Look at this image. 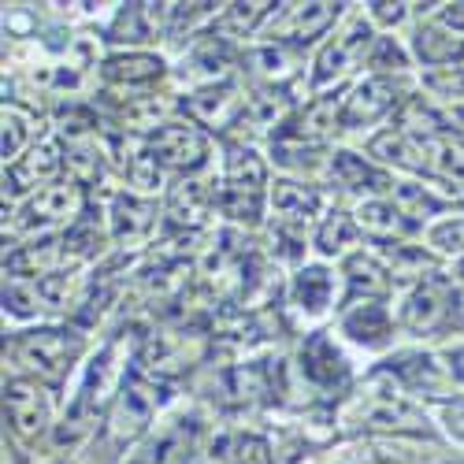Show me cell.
Segmentation results:
<instances>
[{
	"instance_id": "obj_14",
	"label": "cell",
	"mask_w": 464,
	"mask_h": 464,
	"mask_svg": "<svg viewBox=\"0 0 464 464\" xmlns=\"http://www.w3.org/2000/svg\"><path fill=\"white\" fill-rule=\"evenodd\" d=\"M342 331L350 334L353 342L382 345L386 338H391V316H386V308H382V304L364 301V304L345 308V316H342Z\"/></svg>"
},
{
	"instance_id": "obj_6",
	"label": "cell",
	"mask_w": 464,
	"mask_h": 464,
	"mask_svg": "<svg viewBox=\"0 0 464 464\" xmlns=\"http://www.w3.org/2000/svg\"><path fill=\"white\" fill-rule=\"evenodd\" d=\"M164 401L160 394V386H152L145 379H134L127 382L123 391H120V401H115L111 409V420H108V435L111 439H134L145 423L152 420V412H157V405Z\"/></svg>"
},
{
	"instance_id": "obj_13",
	"label": "cell",
	"mask_w": 464,
	"mask_h": 464,
	"mask_svg": "<svg viewBox=\"0 0 464 464\" xmlns=\"http://www.w3.org/2000/svg\"><path fill=\"white\" fill-rule=\"evenodd\" d=\"M361 420L368 428H382V431H428V420L423 412H416L409 401L394 398V394H375L364 409H361Z\"/></svg>"
},
{
	"instance_id": "obj_11",
	"label": "cell",
	"mask_w": 464,
	"mask_h": 464,
	"mask_svg": "<svg viewBox=\"0 0 464 464\" xmlns=\"http://www.w3.org/2000/svg\"><path fill=\"white\" fill-rule=\"evenodd\" d=\"M301 368L316 386H327V391L350 379V364H345V357L338 353V345L327 334H313L301 345Z\"/></svg>"
},
{
	"instance_id": "obj_5",
	"label": "cell",
	"mask_w": 464,
	"mask_h": 464,
	"mask_svg": "<svg viewBox=\"0 0 464 464\" xmlns=\"http://www.w3.org/2000/svg\"><path fill=\"white\" fill-rule=\"evenodd\" d=\"M208 152V138L189 127V123H164L157 130L149 145V160L160 164V168H175V171H186V168H198Z\"/></svg>"
},
{
	"instance_id": "obj_7",
	"label": "cell",
	"mask_w": 464,
	"mask_h": 464,
	"mask_svg": "<svg viewBox=\"0 0 464 464\" xmlns=\"http://www.w3.org/2000/svg\"><path fill=\"white\" fill-rule=\"evenodd\" d=\"M5 416L19 435L30 439V435H42L49 428L53 401L34 379H12L5 386Z\"/></svg>"
},
{
	"instance_id": "obj_23",
	"label": "cell",
	"mask_w": 464,
	"mask_h": 464,
	"mask_svg": "<svg viewBox=\"0 0 464 464\" xmlns=\"http://www.w3.org/2000/svg\"><path fill=\"white\" fill-rule=\"evenodd\" d=\"M357 223L379 238H394V235H405L409 230V219H401V212L386 201H364L357 208Z\"/></svg>"
},
{
	"instance_id": "obj_25",
	"label": "cell",
	"mask_w": 464,
	"mask_h": 464,
	"mask_svg": "<svg viewBox=\"0 0 464 464\" xmlns=\"http://www.w3.org/2000/svg\"><path fill=\"white\" fill-rule=\"evenodd\" d=\"M115 230H120V238L127 242H138L152 230V208L138 198H120L115 201Z\"/></svg>"
},
{
	"instance_id": "obj_22",
	"label": "cell",
	"mask_w": 464,
	"mask_h": 464,
	"mask_svg": "<svg viewBox=\"0 0 464 464\" xmlns=\"http://www.w3.org/2000/svg\"><path fill=\"white\" fill-rule=\"evenodd\" d=\"M160 71H164V63L157 56H141V53H134V56H111L104 63V74L111 82H152V79H160Z\"/></svg>"
},
{
	"instance_id": "obj_20",
	"label": "cell",
	"mask_w": 464,
	"mask_h": 464,
	"mask_svg": "<svg viewBox=\"0 0 464 464\" xmlns=\"http://www.w3.org/2000/svg\"><path fill=\"white\" fill-rule=\"evenodd\" d=\"M331 294H334V283H331L327 267H304V272H297L294 297H297L301 308H308V313H324Z\"/></svg>"
},
{
	"instance_id": "obj_33",
	"label": "cell",
	"mask_w": 464,
	"mask_h": 464,
	"mask_svg": "<svg viewBox=\"0 0 464 464\" xmlns=\"http://www.w3.org/2000/svg\"><path fill=\"white\" fill-rule=\"evenodd\" d=\"M5 304L12 308V313H19V316H30V313L42 308V297H37V290H26L23 283H12L5 290Z\"/></svg>"
},
{
	"instance_id": "obj_39",
	"label": "cell",
	"mask_w": 464,
	"mask_h": 464,
	"mask_svg": "<svg viewBox=\"0 0 464 464\" xmlns=\"http://www.w3.org/2000/svg\"><path fill=\"white\" fill-rule=\"evenodd\" d=\"M450 372H453V375L464 382V345H457V350L450 353Z\"/></svg>"
},
{
	"instance_id": "obj_19",
	"label": "cell",
	"mask_w": 464,
	"mask_h": 464,
	"mask_svg": "<svg viewBox=\"0 0 464 464\" xmlns=\"http://www.w3.org/2000/svg\"><path fill=\"white\" fill-rule=\"evenodd\" d=\"M331 175L342 186H353V189H386L391 186V179H386L382 171H375L372 164H364L361 157H353V152H334L331 157Z\"/></svg>"
},
{
	"instance_id": "obj_3",
	"label": "cell",
	"mask_w": 464,
	"mask_h": 464,
	"mask_svg": "<svg viewBox=\"0 0 464 464\" xmlns=\"http://www.w3.org/2000/svg\"><path fill=\"white\" fill-rule=\"evenodd\" d=\"M223 208H227V216L246 219V223L260 219V208H264V164L256 160V152H249V149L230 152Z\"/></svg>"
},
{
	"instance_id": "obj_24",
	"label": "cell",
	"mask_w": 464,
	"mask_h": 464,
	"mask_svg": "<svg viewBox=\"0 0 464 464\" xmlns=\"http://www.w3.org/2000/svg\"><path fill=\"white\" fill-rule=\"evenodd\" d=\"M345 272H350L353 294L364 290V297H375V294H382L386 286H391V272H386V267H382L375 256H364V253H357V256L345 260Z\"/></svg>"
},
{
	"instance_id": "obj_36",
	"label": "cell",
	"mask_w": 464,
	"mask_h": 464,
	"mask_svg": "<svg viewBox=\"0 0 464 464\" xmlns=\"http://www.w3.org/2000/svg\"><path fill=\"white\" fill-rule=\"evenodd\" d=\"M382 60H394V67H401L405 60H401V53H398V45L391 42V37H379V49H375V56H372V63L379 67Z\"/></svg>"
},
{
	"instance_id": "obj_4",
	"label": "cell",
	"mask_w": 464,
	"mask_h": 464,
	"mask_svg": "<svg viewBox=\"0 0 464 464\" xmlns=\"http://www.w3.org/2000/svg\"><path fill=\"white\" fill-rule=\"evenodd\" d=\"M453 297H457V290H453L450 279L428 276V279H423V283L409 294V301H405V308H401V324H405L412 334H428V331L442 327V324L450 320V313H453Z\"/></svg>"
},
{
	"instance_id": "obj_28",
	"label": "cell",
	"mask_w": 464,
	"mask_h": 464,
	"mask_svg": "<svg viewBox=\"0 0 464 464\" xmlns=\"http://www.w3.org/2000/svg\"><path fill=\"white\" fill-rule=\"evenodd\" d=\"M350 242H357V223L350 216H342V212L327 216V223L320 227V235H316V246L324 253H338V249H345Z\"/></svg>"
},
{
	"instance_id": "obj_29",
	"label": "cell",
	"mask_w": 464,
	"mask_h": 464,
	"mask_svg": "<svg viewBox=\"0 0 464 464\" xmlns=\"http://www.w3.org/2000/svg\"><path fill=\"white\" fill-rule=\"evenodd\" d=\"M56 246L60 242H42V246H26L23 253H12V260H8V267L15 276H26V267L34 264L37 272H49V267L56 264Z\"/></svg>"
},
{
	"instance_id": "obj_16",
	"label": "cell",
	"mask_w": 464,
	"mask_h": 464,
	"mask_svg": "<svg viewBox=\"0 0 464 464\" xmlns=\"http://www.w3.org/2000/svg\"><path fill=\"white\" fill-rule=\"evenodd\" d=\"M238 108H246V101L238 97V90L230 82L212 86V90H205L198 97H189V111L198 115V120H205V123H216V127L230 123V115H235Z\"/></svg>"
},
{
	"instance_id": "obj_37",
	"label": "cell",
	"mask_w": 464,
	"mask_h": 464,
	"mask_svg": "<svg viewBox=\"0 0 464 464\" xmlns=\"http://www.w3.org/2000/svg\"><path fill=\"white\" fill-rule=\"evenodd\" d=\"M372 15L382 19V23H401L405 5H372Z\"/></svg>"
},
{
	"instance_id": "obj_2",
	"label": "cell",
	"mask_w": 464,
	"mask_h": 464,
	"mask_svg": "<svg viewBox=\"0 0 464 464\" xmlns=\"http://www.w3.org/2000/svg\"><path fill=\"white\" fill-rule=\"evenodd\" d=\"M123 357H127V342L120 338V342H111L108 350L93 361V368H90V375H86V382H82V394H79V401H74V409H71V428L74 431H82V428H90L86 420H93L104 405H108V398L111 394H120V379H123ZM74 439V435H71Z\"/></svg>"
},
{
	"instance_id": "obj_12",
	"label": "cell",
	"mask_w": 464,
	"mask_h": 464,
	"mask_svg": "<svg viewBox=\"0 0 464 464\" xmlns=\"http://www.w3.org/2000/svg\"><path fill=\"white\" fill-rule=\"evenodd\" d=\"M193 446H198V423L193 420H175L168 431L152 439L134 464H189Z\"/></svg>"
},
{
	"instance_id": "obj_30",
	"label": "cell",
	"mask_w": 464,
	"mask_h": 464,
	"mask_svg": "<svg viewBox=\"0 0 464 464\" xmlns=\"http://www.w3.org/2000/svg\"><path fill=\"white\" fill-rule=\"evenodd\" d=\"M423 86L439 97H464V67H435L423 74Z\"/></svg>"
},
{
	"instance_id": "obj_35",
	"label": "cell",
	"mask_w": 464,
	"mask_h": 464,
	"mask_svg": "<svg viewBox=\"0 0 464 464\" xmlns=\"http://www.w3.org/2000/svg\"><path fill=\"white\" fill-rule=\"evenodd\" d=\"M442 423L453 439L464 442V398H453V401H442Z\"/></svg>"
},
{
	"instance_id": "obj_10",
	"label": "cell",
	"mask_w": 464,
	"mask_h": 464,
	"mask_svg": "<svg viewBox=\"0 0 464 464\" xmlns=\"http://www.w3.org/2000/svg\"><path fill=\"white\" fill-rule=\"evenodd\" d=\"M74 212H79V189H74L71 182H53L45 189H37L26 201L19 227H30V230L34 227H53L60 219H71Z\"/></svg>"
},
{
	"instance_id": "obj_38",
	"label": "cell",
	"mask_w": 464,
	"mask_h": 464,
	"mask_svg": "<svg viewBox=\"0 0 464 464\" xmlns=\"http://www.w3.org/2000/svg\"><path fill=\"white\" fill-rule=\"evenodd\" d=\"M446 26H453V30H464V5H450V8H442V15H439Z\"/></svg>"
},
{
	"instance_id": "obj_9",
	"label": "cell",
	"mask_w": 464,
	"mask_h": 464,
	"mask_svg": "<svg viewBox=\"0 0 464 464\" xmlns=\"http://www.w3.org/2000/svg\"><path fill=\"white\" fill-rule=\"evenodd\" d=\"M398 104V86L394 79H375L361 82L350 97H345V108H342V127H364V123H375L379 115H386Z\"/></svg>"
},
{
	"instance_id": "obj_18",
	"label": "cell",
	"mask_w": 464,
	"mask_h": 464,
	"mask_svg": "<svg viewBox=\"0 0 464 464\" xmlns=\"http://www.w3.org/2000/svg\"><path fill=\"white\" fill-rule=\"evenodd\" d=\"M386 372L398 375L405 386H412V391H423V394H442V386H446V379L431 357H398V361L386 364Z\"/></svg>"
},
{
	"instance_id": "obj_31",
	"label": "cell",
	"mask_w": 464,
	"mask_h": 464,
	"mask_svg": "<svg viewBox=\"0 0 464 464\" xmlns=\"http://www.w3.org/2000/svg\"><path fill=\"white\" fill-rule=\"evenodd\" d=\"M208 208V193L201 189V182H182L175 189V198H171V212H193V219H201Z\"/></svg>"
},
{
	"instance_id": "obj_1",
	"label": "cell",
	"mask_w": 464,
	"mask_h": 464,
	"mask_svg": "<svg viewBox=\"0 0 464 464\" xmlns=\"http://www.w3.org/2000/svg\"><path fill=\"white\" fill-rule=\"evenodd\" d=\"M79 350H82L79 334L53 331V327L49 331H26L12 342V357L26 372H37L42 379H53V382L71 368V361L79 357Z\"/></svg>"
},
{
	"instance_id": "obj_27",
	"label": "cell",
	"mask_w": 464,
	"mask_h": 464,
	"mask_svg": "<svg viewBox=\"0 0 464 464\" xmlns=\"http://www.w3.org/2000/svg\"><path fill=\"white\" fill-rule=\"evenodd\" d=\"M30 134H34V120L23 111V108H15V104H5V164L12 160H19V152H23V145L30 141Z\"/></svg>"
},
{
	"instance_id": "obj_34",
	"label": "cell",
	"mask_w": 464,
	"mask_h": 464,
	"mask_svg": "<svg viewBox=\"0 0 464 464\" xmlns=\"http://www.w3.org/2000/svg\"><path fill=\"white\" fill-rule=\"evenodd\" d=\"M267 12H272V5H230L227 23L235 26V30H253L256 19H264Z\"/></svg>"
},
{
	"instance_id": "obj_17",
	"label": "cell",
	"mask_w": 464,
	"mask_h": 464,
	"mask_svg": "<svg viewBox=\"0 0 464 464\" xmlns=\"http://www.w3.org/2000/svg\"><path fill=\"white\" fill-rule=\"evenodd\" d=\"M286 34L294 42H313L316 34H324L338 19V5H286Z\"/></svg>"
},
{
	"instance_id": "obj_26",
	"label": "cell",
	"mask_w": 464,
	"mask_h": 464,
	"mask_svg": "<svg viewBox=\"0 0 464 464\" xmlns=\"http://www.w3.org/2000/svg\"><path fill=\"white\" fill-rule=\"evenodd\" d=\"M416 53L423 56V63H431V67H453V56H460V42H453L450 34L442 30H420L416 34Z\"/></svg>"
},
{
	"instance_id": "obj_32",
	"label": "cell",
	"mask_w": 464,
	"mask_h": 464,
	"mask_svg": "<svg viewBox=\"0 0 464 464\" xmlns=\"http://www.w3.org/2000/svg\"><path fill=\"white\" fill-rule=\"evenodd\" d=\"M431 246H439L442 253H464V216L431 227Z\"/></svg>"
},
{
	"instance_id": "obj_21",
	"label": "cell",
	"mask_w": 464,
	"mask_h": 464,
	"mask_svg": "<svg viewBox=\"0 0 464 464\" xmlns=\"http://www.w3.org/2000/svg\"><path fill=\"white\" fill-rule=\"evenodd\" d=\"M272 201H276V212H279L286 223H304L308 216L316 212V205H320L316 193L304 189V186H297V182H276Z\"/></svg>"
},
{
	"instance_id": "obj_15",
	"label": "cell",
	"mask_w": 464,
	"mask_h": 464,
	"mask_svg": "<svg viewBox=\"0 0 464 464\" xmlns=\"http://www.w3.org/2000/svg\"><path fill=\"white\" fill-rule=\"evenodd\" d=\"M56 168H60V149H56V141H37V149H30V157H19V160L8 168L5 182H8V189L15 193V189H26V186H34V182L49 179Z\"/></svg>"
},
{
	"instance_id": "obj_8",
	"label": "cell",
	"mask_w": 464,
	"mask_h": 464,
	"mask_svg": "<svg viewBox=\"0 0 464 464\" xmlns=\"http://www.w3.org/2000/svg\"><path fill=\"white\" fill-rule=\"evenodd\" d=\"M368 42H372V30H368L364 19H357L345 34H338L334 42L324 49L320 63H316V86H327V82L342 79L345 71H353L361 63V56H364Z\"/></svg>"
}]
</instances>
